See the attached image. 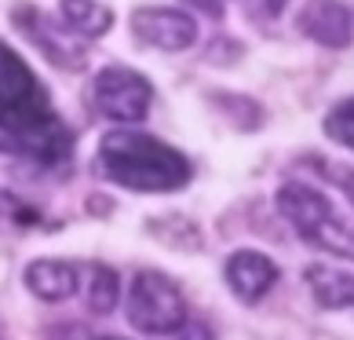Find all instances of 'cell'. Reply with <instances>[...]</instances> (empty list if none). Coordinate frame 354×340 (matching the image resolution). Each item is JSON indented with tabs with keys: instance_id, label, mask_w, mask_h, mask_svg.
Wrapping results in <instances>:
<instances>
[{
	"instance_id": "cell-12",
	"label": "cell",
	"mask_w": 354,
	"mask_h": 340,
	"mask_svg": "<svg viewBox=\"0 0 354 340\" xmlns=\"http://www.w3.org/2000/svg\"><path fill=\"white\" fill-rule=\"evenodd\" d=\"M62 22L70 26L73 33L81 37H102L113 26V11L106 4H99V0H62Z\"/></svg>"
},
{
	"instance_id": "cell-3",
	"label": "cell",
	"mask_w": 354,
	"mask_h": 340,
	"mask_svg": "<svg viewBox=\"0 0 354 340\" xmlns=\"http://www.w3.org/2000/svg\"><path fill=\"white\" fill-rule=\"evenodd\" d=\"M278 208L281 216L292 224L304 242L318 245L329 256H339V260H354V231L336 216L333 202L325 198L322 190L307 187V183H285L278 190Z\"/></svg>"
},
{
	"instance_id": "cell-6",
	"label": "cell",
	"mask_w": 354,
	"mask_h": 340,
	"mask_svg": "<svg viewBox=\"0 0 354 340\" xmlns=\"http://www.w3.org/2000/svg\"><path fill=\"white\" fill-rule=\"evenodd\" d=\"M132 30L142 44L161 51H183L198 41V22L179 8H139L132 15Z\"/></svg>"
},
{
	"instance_id": "cell-10",
	"label": "cell",
	"mask_w": 354,
	"mask_h": 340,
	"mask_svg": "<svg viewBox=\"0 0 354 340\" xmlns=\"http://www.w3.org/2000/svg\"><path fill=\"white\" fill-rule=\"evenodd\" d=\"M26 289H30L37 300H66L77 289V271L73 264H62V260H33L26 267Z\"/></svg>"
},
{
	"instance_id": "cell-13",
	"label": "cell",
	"mask_w": 354,
	"mask_h": 340,
	"mask_svg": "<svg viewBox=\"0 0 354 340\" xmlns=\"http://www.w3.org/2000/svg\"><path fill=\"white\" fill-rule=\"evenodd\" d=\"M117 300H121V278H117V271L106 267V264H91V271H88V307L95 311V315H110L117 307Z\"/></svg>"
},
{
	"instance_id": "cell-1",
	"label": "cell",
	"mask_w": 354,
	"mask_h": 340,
	"mask_svg": "<svg viewBox=\"0 0 354 340\" xmlns=\"http://www.w3.org/2000/svg\"><path fill=\"white\" fill-rule=\"evenodd\" d=\"M0 150L37 165H62L73 154V132L55 114L44 84L4 44H0Z\"/></svg>"
},
{
	"instance_id": "cell-11",
	"label": "cell",
	"mask_w": 354,
	"mask_h": 340,
	"mask_svg": "<svg viewBox=\"0 0 354 340\" xmlns=\"http://www.w3.org/2000/svg\"><path fill=\"white\" fill-rule=\"evenodd\" d=\"M304 278H307V289L314 293V300H318L322 307L339 311V307L354 304V274L329 267V264H310Z\"/></svg>"
},
{
	"instance_id": "cell-2",
	"label": "cell",
	"mask_w": 354,
	"mask_h": 340,
	"mask_svg": "<svg viewBox=\"0 0 354 340\" xmlns=\"http://www.w3.org/2000/svg\"><path fill=\"white\" fill-rule=\"evenodd\" d=\"M99 168L106 179L142 194H172L190 183V161L176 147L142 132H128V128L102 136Z\"/></svg>"
},
{
	"instance_id": "cell-5",
	"label": "cell",
	"mask_w": 354,
	"mask_h": 340,
	"mask_svg": "<svg viewBox=\"0 0 354 340\" xmlns=\"http://www.w3.org/2000/svg\"><path fill=\"white\" fill-rule=\"evenodd\" d=\"M150 81L128 66H106L95 73L91 81V107H95L102 117L110 121H121V125H136L147 117L150 110Z\"/></svg>"
},
{
	"instance_id": "cell-19",
	"label": "cell",
	"mask_w": 354,
	"mask_h": 340,
	"mask_svg": "<svg viewBox=\"0 0 354 340\" xmlns=\"http://www.w3.org/2000/svg\"><path fill=\"white\" fill-rule=\"evenodd\" d=\"M99 340H117V337H99Z\"/></svg>"
},
{
	"instance_id": "cell-18",
	"label": "cell",
	"mask_w": 354,
	"mask_h": 340,
	"mask_svg": "<svg viewBox=\"0 0 354 340\" xmlns=\"http://www.w3.org/2000/svg\"><path fill=\"white\" fill-rule=\"evenodd\" d=\"M281 4H285V0H259V11H267V19H274L281 11Z\"/></svg>"
},
{
	"instance_id": "cell-14",
	"label": "cell",
	"mask_w": 354,
	"mask_h": 340,
	"mask_svg": "<svg viewBox=\"0 0 354 340\" xmlns=\"http://www.w3.org/2000/svg\"><path fill=\"white\" fill-rule=\"evenodd\" d=\"M322 128H325V136H329L333 143L354 150V96H347L344 102H336V107L329 110V117L322 121Z\"/></svg>"
},
{
	"instance_id": "cell-7",
	"label": "cell",
	"mask_w": 354,
	"mask_h": 340,
	"mask_svg": "<svg viewBox=\"0 0 354 340\" xmlns=\"http://www.w3.org/2000/svg\"><path fill=\"white\" fill-rule=\"evenodd\" d=\"M223 274H227V285L241 304H259L278 285V264L256 249H238L227 260Z\"/></svg>"
},
{
	"instance_id": "cell-17",
	"label": "cell",
	"mask_w": 354,
	"mask_h": 340,
	"mask_svg": "<svg viewBox=\"0 0 354 340\" xmlns=\"http://www.w3.org/2000/svg\"><path fill=\"white\" fill-rule=\"evenodd\" d=\"M198 11H205V15H212V19H219L223 15V8H219V0H190Z\"/></svg>"
},
{
	"instance_id": "cell-16",
	"label": "cell",
	"mask_w": 354,
	"mask_h": 340,
	"mask_svg": "<svg viewBox=\"0 0 354 340\" xmlns=\"http://www.w3.org/2000/svg\"><path fill=\"white\" fill-rule=\"evenodd\" d=\"M179 340H212V330H208L205 322H183Z\"/></svg>"
},
{
	"instance_id": "cell-9",
	"label": "cell",
	"mask_w": 354,
	"mask_h": 340,
	"mask_svg": "<svg viewBox=\"0 0 354 340\" xmlns=\"http://www.w3.org/2000/svg\"><path fill=\"white\" fill-rule=\"evenodd\" d=\"M15 22L22 26V33L30 37V41L44 51V55L55 62V66H66V70H81L84 66V48L81 44H70L66 41V33L55 30L41 11H33V8H19L15 11Z\"/></svg>"
},
{
	"instance_id": "cell-4",
	"label": "cell",
	"mask_w": 354,
	"mask_h": 340,
	"mask_svg": "<svg viewBox=\"0 0 354 340\" xmlns=\"http://www.w3.org/2000/svg\"><path fill=\"white\" fill-rule=\"evenodd\" d=\"M124 315L139 333L165 337L179 333L187 322V304H183L179 285L161 271H139L132 278V289L124 300Z\"/></svg>"
},
{
	"instance_id": "cell-8",
	"label": "cell",
	"mask_w": 354,
	"mask_h": 340,
	"mask_svg": "<svg viewBox=\"0 0 354 340\" xmlns=\"http://www.w3.org/2000/svg\"><path fill=\"white\" fill-rule=\"evenodd\" d=\"M299 30L325 48H347L354 37V22H351V11L339 0H304Z\"/></svg>"
},
{
	"instance_id": "cell-15",
	"label": "cell",
	"mask_w": 354,
	"mask_h": 340,
	"mask_svg": "<svg viewBox=\"0 0 354 340\" xmlns=\"http://www.w3.org/2000/svg\"><path fill=\"white\" fill-rule=\"evenodd\" d=\"M318 168H322L325 176H329V183H336V187L347 194V202L354 205V168L336 165V161H318Z\"/></svg>"
}]
</instances>
